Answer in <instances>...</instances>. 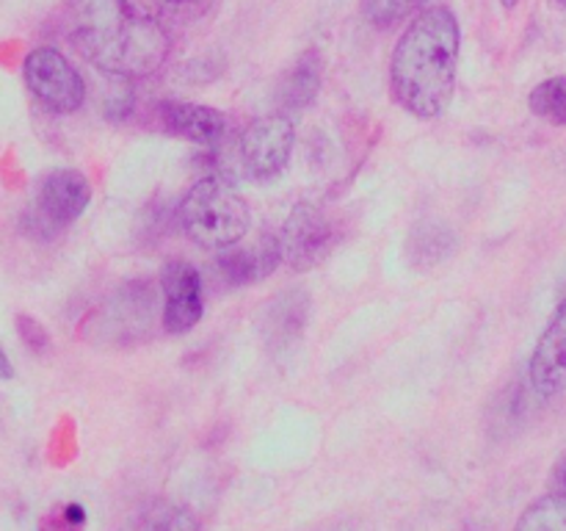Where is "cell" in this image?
<instances>
[{"instance_id":"1","label":"cell","mask_w":566,"mask_h":531,"mask_svg":"<svg viewBox=\"0 0 566 531\" xmlns=\"http://www.w3.org/2000/svg\"><path fill=\"white\" fill-rule=\"evenodd\" d=\"M66 33L88 64L122 81L158 72L171 50L144 0H66Z\"/></svg>"},{"instance_id":"2","label":"cell","mask_w":566,"mask_h":531,"mask_svg":"<svg viewBox=\"0 0 566 531\" xmlns=\"http://www.w3.org/2000/svg\"><path fill=\"white\" fill-rule=\"evenodd\" d=\"M462 31L448 6L418 11L398 37L390 59L392 100L418 119L446 114L457 94Z\"/></svg>"},{"instance_id":"3","label":"cell","mask_w":566,"mask_h":531,"mask_svg":"<svg viewBox=\"0 0 566 531\" xmlns=\"http://www.w3.org/2000/svg\"><path fill=\"white\" fill-rule=\"evenodd\" d=\"M180 227L193 243L205 249H230L247 238L252 227L243 194L224 177H202L182 197Z\"/></svg>"},{"instance_id":"4","label":"cell","mask_w":566,"mask_h":531,"mask_svg":"<svg viewBox=\"0 0 566 531\" xmlns=\"http://www.w3.org/2000/svg\"><path fill=\"white\" fill-rule=\"evenodd\" d=\"M92 202V186L77 169H55L42 177L36 188V205L28 216V230L36 238H53L55 232L81 219Z\"/></svg>"},{"instance_id":"5","label":"cell","mask_w":566,"mask_h":531,"mask_svg":"<svg viewBox=\"0 0 566 531\" xmlns=\"http://www.w3.org/2000/svg\"><path fill=\"white\" fill-rule=\"evenodd\" d=\"M25 86L53 114H75L86 100V83L61 50L36 48L22 64Z\"/></svg>"},{"instance_id":"6","label":"cell","mask_w":566,"mask_h":531,"mask_svg":"<svg viewBox=\"0 0 566 531\" xmlns=\"http://www.w3.org/2000/svg\"><path fill=\"white\" fill-rule=\"evenodd\" d=\"M296 147V125L287 114H265L249 122L238 142L241 166L254 180H274L282 175Z\"/></svg>"},{"instance_id":"7","label":"cell","mask_w":566,"mask_h":531,"mask_svg":"<svg viewBox=\"0 0 566 531\" xmlns=\"http://www.w3.org/2000/svg\"><path fill=\"white\" fill-rule=\"evenodd\" d=\"M276 241H280L282 260L293 271H310L329 258L332 247L337 241L335 221L318 205L298 202L293 205L287 219L282 221Z\"/></svg>"},{"instance_id":"8","label":"cell","mask_w":566,"mask_h":531,"mask_svg":"<svg viewBox=\"0 0 566 531\" xmlns=\"http://www.w3.org/2000/svg\"><path fill=\"white\" fill-rule=\"evenodd\" d=\"M160 291H164V330L169 335H186L205 315L202 274L188 260H169L160 271Z\"/></svg>"},{"instance_id":"9","label":"cell","mask_w":566,"mask_h":531,"mask_svg":"<svg viewBox=\"0 0 566 531\" xmlns=\"http://www.w3.org/2000/svg\"><path fill=\"white\" fill-rule=\"evenodd\" d=\"M528 379L536 396L556 398L566 393V299L558 304L531 354Z\"/></svg>"},{"instance_id":"10","label":"cell","mask_w":566,"mask_h":531,"mask_svg":"<svg viewBox=\"0 0 566 531\" xmlns=\"http://www.w3.org/2000/svg\"><path fill=\"white\" fill-rule=\"evenodd\" d=\"M158 119L166 133L199 147H216L227 136L230 119L219 108L199 103H182V100H164L158 105Z\"/></svg>"},{"instance_id":"11","label":"cell","mask_w":566,"mask_h":531,"mask_svg":"<svg viewBox=\"0 0 566 531\" xmlns=\"http://www.w3.org/2000/svg\"><path fill=\"white\" fill-rule=\"evenodd\" d=\"M282 263L280 241L276 236H260L258 241L241 243V247L221 249L219 260H216V269H219L221 280L232 288H247L254 282L269 280L276 271V266Z\"/></svg>"},{"instance_id":"12","label":"cell","mask_w":566,"mask_h":531,"mask_svg":"<svg viewBox=\"0 0 566 531\" xmlns=\"http://www.w3.org/2000/svg\"><path fill=\"white\" fill-rule=\"evenodd\" d=\"M155 310V291H149L144 282L125 285L103 310H97V330L105 332L111 324L114 330L108 332V341L122 335L125 341H133L136 335H144L149 330V315Z\"/></svg>"},{"instance_id":"13","label":"cell","mask_w":566,"mask_h":531,"mask_svg":"<svg viewBox=\"0 0 566 531\" xmlns=\"http://www.w3.org/2000/svg\"><path fill=\"white\" fill-rule=\"evenodd\" d=\"M310 319V296L304 291H287L263 308V343L274 354L287 352L302 337Z\"/></svg>"},{"instance_id":"14","label":"cell","mask_w":566,"mask_h":531,"mask_svg":"<svg viewBox=\"0 0 566 531\" xmlns=\"http://www.w3.org/2000/svg\"><path fill=\"white\" fill-rule=\"evenodd\" d=\"M321 75H324L321 53L315 48L304 50V53L293 61L291 70L282 75L280 92H276L282 114H285V111L298 114V111H304L307 105H313L321 92Z\"/></svg>"},{"instance_id":"15","label":"cell","mask_w":566,"mask_h":531,"mask_svg":"<svg viewBox=\"0 0 566 531\" xmlns=\"http://www.w3.org/2000/svg\"><path fill=\"white\" fill-rule=\"evenodd\" d=\"M457 247V238L448 230L446 225H437V221H426V225H418L409 236V258L412 263L420 266H437L448 258Z\"/></svg>"},{"instance_id":"16","label":"cell","mask_w":566,"mask_h":531,"mask_svg":"<svg viewBox=\"0 0 566 531\" xmlns=\"http://www.w3.org/2000/svg\"><path fill=\"white\" fill-rule=\"evenodd\" d=\"M514 531H566V492H553L531 503Z\"/></svg>"},{"instance_id":"17","label":"cell","mask_w":566,"mask_h":531,"mask_svg":"<svg viewBox=\"0 0 566 531\" xmlns=\"http://www.w3.org/2000/svg\"><path fill=\"white\" fill-rule=\"evenodd\" d=\"M528 108L551 125H566V75L547 77L539 86H534Z\"/></svg>"},{"instance_id":"18","label":"cell","mask_w":566,"mask_h":531,"mask_svg":"<svg viewBox=\"0 0 566 531\" xmlns=\"http://www.w3.org/2000/svg\"><path fill=\"white\" fill-rule=\"evenodd\" d=\"M426 3L429 0H359V9L370 25L390 28L407 17L418 14V9H423Z\"/></svg>"},{"instance_id":"19","label":"cell","mask_w":566,"mask_h":531,"mask_svg":"<svg viewBox=\"0 0 566 531\" xmlns=\"http://www.w3.org/2000/svg\"><path fill=\"white\" fill-rule=\"evenodd\" d=\"M138 531H199V520L188 507L158 503L144 514Z\"/></svg>"},{"instance_id":"20","label":"cell","mask_w":566,"mask_h":531,"mask_svg":"<svg viewBox=\"0 0 566 531\" xmlns=\"http://www.w3.org/2000/svg\"><path fill=\"white\" fill-rule=\"evenodd\" d=\"M86 523V512L77 503H66V507H55L48 518L42 520L39 531H81Z\"/></svg>"},{"instance_id":"21","label":"cell","mask_w":566,"mask_h":531,"mask_svg":"<svg viewBox=\"0 0 566 531\" xmlns=\"http://www.w3.org/2000/svg\"><path fill=\"white\" fill-rule=\"evenodd\" d=\"M17 326H20L22 341H25V346H31V352H39V354L48 352L50 337L39 321H33L31 315H20V319H17Z\"/></svg>"},{"instance_id":"22","label":"cell","mask_w":566,"mask_h":531,"mask_svg":"<svg viewBox=\"0 0 566 531\" xmlns=\"http://www.w3.org/2000/svg\"><path fill=\"white\" fill-rule=\"evenodd\" d=\"M11 376H14V365H11L9 354L0 346V379H11Z\"/></svg>"},{"instance_id":"23","label":"cell","mask_w":566,"mask_h":531,"mask_svg":"<svg viewBox=\"0 0 566 531\" xmlns=\"http://www.w3.org/2000/svg\"><path fill=\"white\" fill-rule=\"evenodd\" d=\"M501 3H503V9H514V6H517L520 0H501Z\"/></svg>"},{"instance_id":"24","label":"cell","mask_w":566,"mask_h":531,"mask_svg":"<svg viewBox=\"0 0 566 531\" xmlns=\"http://www.w3.org/2000/svg\"><path fill=\"white\" fill-rule=\"evenodd\" d=\"M553 3H556L558 9H566V0H553Z\"/></svg>"},{"instance_id":"25","label":"cell","mask_w":566,"mask_h":531,"mask_svg":"<svg viewBox=\"0 0 566 531\" xmlns=\"http://www.w3.org/2000/svg\"><path fill=\"white\" fill-rule=\"evenodd\" d=\"M562 490L566 492V468H564V487H562Z\"/></svg>"},{"instance_id":"26","label":"cell","mask_w":566,"mask_h":531,"mask_svg":"<svg viewBox=\"0 0 566 531\" xmlns=\"http://www.w3.org/2000/svg\"><path fill=\"white\" fill-rule=\"evenodd\" d=\"M169 3H182V0H169Z\"/></svg>"}]
</instances>
